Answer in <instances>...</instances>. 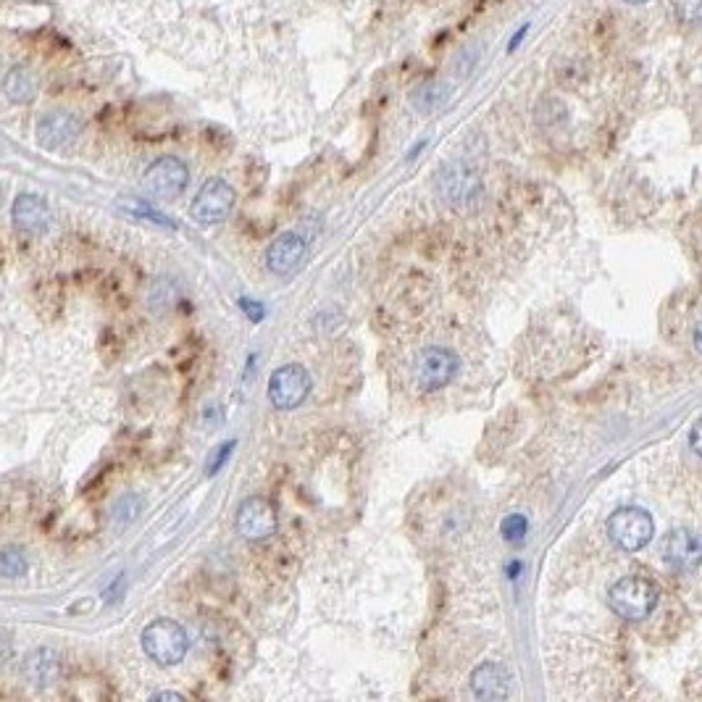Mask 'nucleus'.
I'll return each instance as SVG.
<instances>
[{
    "label": "nucleus",
    "instance_id": "nucleus-24",
    "mask_svg": "<svg viewBox=\"0 0 702 702\" xmlns=\"http://www.w3.org/2000/svg\"><path fill=\"white\" fill-rule=\"evenodd\" d=\"M240 308L245 313H248L250 319L253 321H261V316H263V308L261 305H256V300H248V298H242L240 300Z\"/></svg>",
    "mask_w": 702,
    "mask_h": 702
},
{
    "label": "nucleus",
    "instance_id": "nucleus-9",
    "mask_svg": "<svg viewBox=\"0 0 702 702\" xmlns=\"http://www.w3.org/2000/svg\"><path fill=\"white\" fill-rule=\"evenodd\" d=\"M305 256H308V245L303 237L295 232H284L266 250V269L277 277H290L303 266Z\"/></svg>",
    "mask_w": 702,
    "mask_h": 702
},
{
    "label": "nucleus",
    "instance_id": "nucleus-10",
    "mask_svg": "<svg viewBox=\"0 0 702 702\" xmlns=\"http://www.w3.org/2000/svg\"><path fill=\"white\" fill-rule=\"evenodd\" d=\"M458 371V355L447 348H429L416 363V376L424 390H440Z\"/></svg>",
    "mask_w": 702,
    "mask_h": 702
},
{
    "label": "nucleus",
    "instance_id": "nucleus-4",
    "mask_svg": "<svg viewBox=\"0 0 702 702\" xmlns=\"http://www.w3.org/2000/svg\"><path fill=\"white\" fill-rule=\"evenodd\" d=\"M434 190H437V195L445 200L447 206L463 208L479 195L482 182H479V174H476L471 166L461 164V161H453V164H445L437 171Z\"/></svg>",
    "mask_w": 702,
    "mask_h": 702
},
{
    "label": "nucleus",
    "instance_id": "nucleus-6",
    "mask_svg": "<svg viewBox=\"0 0 702 702\" xmlns=\"http://www.w3.org/2000/svg\"><path fill=\"white\" fill-rule=\"evenodd\" d=\"M308 392H311V374L298 363H287L271 374L269 400L274 408H282V411L298 408L308 398Z\"/></svg>",
    "mask_w": 702,
    "mask_h": 702
},
{
    "label": "nucleus",
    "instance_id": "nucleus-17",
    "mask_svg": "<svg viewBox=\"0 0 702 702\" xmlns=\"http://www.w3.org/2000/svg\"><path fill=\"white\" fill-rule=\"evenodd\" d=\"M447 98H450V87H447L445 82H424V85L416 87L411 95L413 108H416L419 114H434V111H440L447 103Z\"/></svg>",
    "mask_w": 702,
    "mask_h": 702
},
{
    "label": "nucleus",
    "instance_id": "nucleus-21",
    "mask_svg": "<svg viewBox=\"0 0 702 702\" xmlns=\"http://www.w3.org/2000/svg\"><path fill=\"white\" fill-rule=\"evenodd\" d=\"M676 19L684 24H697L702 14V0H674Z\"/></svg>",
    "mask_w": 702,
    "mask_h": 702
},
{
    "label": "nucleus",
    "instance_id": "nucleus-26",
    "mask_svg": "<svg viewBox=\"0 0 702 702\" xmlns=\"http://www.w3.org/2000/svg\"><path fill=\"white\" fill-rule=\"evenodd\" d=\"M153 700H174V702H182L185 697L177 695V692H158V695H153Z\"/></svg>",
    "mask_w": 702,
    "mask_h": 702
},
{
    "label": "nucleus",
    "instance_id": "nucleus-12",
    "mask_svg": "<svg viewBox=\"0 0 702 702\" xmlns=\"http://www.w3.org/2000/svg\"><path fill=\"white\" fill-rule=\"evenodd\" d=\"M11 219H14V227L19 229V232L29 234V237H37V234H43L45 229L50 227V208L35 192H22V195L14 200Z\"/></svg>",
    "mask_w": 702,
    "mask_h": 702
},
{
    "label": "nucleus",
    "instance_id": "nucleus-14",
    "mask_svg": "<svg viewBox=\"0 0 702 702\" xmlns=\"http://www.w3.org/2000/svg\"><path fill=\"white\" fill-rule=\"evenodd\" d=\"M663 558L676 571H695L700 563V542L689 529H674L663 539Z\"/></svg>",
    "mask_w": 702,
    "mask_h": 702
},
{
    "label": "nucleus",
    "instance_id": "nucleus-1",
    "mask_svg": "<svg viewBox=\"0 0 702 702\" xmlns=\"http://www.w3.org/2000/svg\"><path fill=\"white\" fill-rule=\"evenodd\" d=\"M660 600V592L655 582H650L647 576H624L618 579L608 592V603L613 613H618L626 621H642L655 610Z\"/></svg>",
    "mask_w": 702,
    "mask_h": 702
},
{
    "label": "nucleus",
    "instance_id": "nucleus-16",
    "mask_svg": "<svg viewBox=\"0 0 702 702\" xmlns=\"http://www.w3.org/2000/svg\"><path fill=\"white\" fill-rule=\"evenodd\" d=\"M3 93L11 103H32L37 95V79L27 66H14L3 79Z\"/></svg>",
    "mask_w": 702,
    "mask_h": 702
},
{
    "label": "nucleus",
    "instance_id": "nucleus-8",
    "mask_svg": "<svg viewBox=\"0 0 702 702\" xmlns=\"http://www.w3.org/2000/svg\"><path fill=\"white\" fill-rule=\"evenodd\" d=\"M234 524H237V532L242 537L250 539V542H261V539H269L271 534L277 532V513H274L269 500L248 497L237 508V521Z\"/></svg>",
    "mask_w": 702,
    "mask_h": 702
},
{
    "label": "nucleus",
    "instance_id": "nucleus-3",
    "mask_svg": "<svg viewBox=\"0 0 702 702\" xmlns=\"http://www.w3.org/2000/svg\"><path fill=\"white\" fill-rule=\"evenodd\" d=\"M608 537L618 550H624V553H639V550L650 545V539L655 537L653 516H650L645 508H637V505L618 508V511L608 518Z\"/></svg>",
    "mask_w": 702,
    "mask_h": 702
},
{
    "label": "nucleus",
    "instance_id": "nucleus-27",
    "mask_svg": "<svg viewBox=\"0 0 702 702\" xmlns=\"http://www.w3.org/2000/svg\"><path fill=\"white\" fill-rule=\"evenodd\" d=\"M626 3H632V6H637V3H647V0H626Z\"/></svg>",
    "mask_w": 702,
    "mask_h": 702
},
{
    "label": "nucleus",
    "instance_id": "nucleus-18",
    "mask_svg": "<svg viewBox=\"0 0 702 702\" xmlns=\"http://www.w3.org/2000/svg\"><path fill=\"white\" fill-rule=\"evenodd\" d=\"M27 574V555L19 547H3L0 550V576L3 579H19Z\"/></svg>",
    "mask_w": 702,
    "mask_h": 702
},
{
    "label": "nucleus",
    "instance_id": "nucleus-23",
    "mask_svg": "<svg viewBox=\"0 0 702 702\" xmlns=\"http://www.w3.org/2000/svg\"><path fill=\"white\" fill-rule=\"evenodd\" d=\"M11 655H14V645H11V639H8L6 632H0V666H6L8 660H11Z\"/></svg>",
    "mask_w": 702,
    "mask_h": 702
},
{
    "label": "nucleus",
    "instance_id": "nucleus-22",
    "mask_svg": "<svg viewBox=\"0 0 702 702\" xmlns=\"http://www.w3.org/2000/svg\"><path fill=\"white\" fill-rule=\"evenodd\" d=\"M232 447H234V442H227V445H224V447H219L221 453L213 455L211 463H208V474H216V471H219V468L224 466V461H227L229 453H232Z\"/></svg>",
    "mask_w": 702,
    "mask_h": 702
},
{
    "label": "nucleus",
    "instance_id": "nucleus-13",
    "mask_svg": "<svg viewBox=\"0 0 702 702\" xmlns=\"http://www.w3.org/2000/svg\"><path fill=\"white\" fill-rule=\"evenodd\" d=\"M511 674L500 663H482L471 674V692L476 700H508L511 697Z\"/></svg>",
    "mask_w": 702,
    "mask_h": 702
},
{
    "label": "nucleus",
    "instance_id": "nucleus-5",
    "mask_svg": "<svg viewBox=\"0 0 702 702\" xmlns=\"http://www.w3.org/2000/svg\"><path fill=\"white\" fill-rule=\"evenodd\" d=\"M145 190L158 200H174L190 185V169L185 166V161H179L174 156L158 158L156 164H150L142 179Z\"/></svg>",
    "mask_w": 702,
    "mask_h": 702
},
{
    "label": "nucleus",
    "instance_id": "nucleus-7",
    "mask_svg": "<svg viewBox=\"0 0 702 702\" xmlns=\"http://www.w3.org/2000/svg\"><path fill=\"white\" fill-rule=\"evenodd\" d=\"M234 208V190L224 179H208L206 185L200 187L198 198L192 200L190 213L198 224H219L232 213Z\"/></svg>",
    "mask_w": 702,
    "mask_h": 702
},
{
    "label": "nucleus",
    "instance_id": "nucleus-11",
    "mask_svg": "<svg viewBox=\"0 0 702 702\" xmlns=\"http://www.w3.org/2000/svg\"><path fill=\"white\" fill-rule=\"evenodd\" d=\"M82 124L69 111H50L37 124V142L48 150H61L77 140Z\"/></svg>",
    "mask_w": 702,
    "mask_h": 702
},
{
    "label": "nucleus",
    "instance_id": "nucleus-2",
    "mask_svg": "<svg viewBox=\"0 0 702 702\" xmlns=\"http://www.w3.org/2000/svg\"><path fill=\"white\" fill-rule=\"evenodd\" d=\"M142 650L150 660H156L158 666H177L190 650V637H187L185 626L177 621L156 618L153 624L142 629Z\"/></svg>",
    "mask_w": 702,
    "mask_h": 702
},
{
    "label": "nucleus",
    "instance_id": "nucleus-25",
    "mask_svg": "<svg viewBox=\"0 0 702 702\" xmlns=\"http://www.w3.org/2000/svg\"><path fill=\"white\" fill-rule=\"evenodd\" d=\"M526 32H529V27H526V24H524V27H521V29H518V32H516V37H511V45H508V50H511V53L518 48V43L524 40Z\"/></svg>",
    "mask_w": 702,
    "mask_h": 702
},
{
    "label": "nucleus",
    "instance_id": "nucleus-20",
    "mask_svg": "<svg viewBox=\"0 0 702 702\" xmlns=\"http://www.w3.org/2000/svg\"><path fill=\"white\" fill-rule=\"evenodd\" d=\"M500 532H503L505 542H511V545H521V542L526 539V532H529V521H526L521 513H513V516L503 518Z\"/></svg>",
    "mask_w": 702,
    "mask_h": 702
},
{
    "label": "nucleus",
    "instance_id": "nucleus-19",
    "mask_svg": "<svg viewBox=\"0 0 702 702\" xmlns=\"http://www.w3.org/2000/svg\"><path fill=\"white\" fill-rule=\"evenodd\" d=\"M140 511H142V497L140 495H124V497H119L114 503V511H111V518H114V524L116 526H127V524H132L137 516H140Z\"/></svg>",
    "mask_w": 702,
    "mask_h": 702
},
{
    "label": "nucleus",
    "instance_id": "nucleus-15",
    "mask_svg": "<svg viewBox=\"0 0 702 702\" xmlns=\"http://www.w3.org/2000/svg\"><path fill=\"white\" fill-rule=\"evenodd\" d=\"M22 674L32 687H50L58 676V655L50 647H37L24 658Z\"/></svg>",
    "mask_w": 702,
    "mask_h": 702
}]
</instances>
